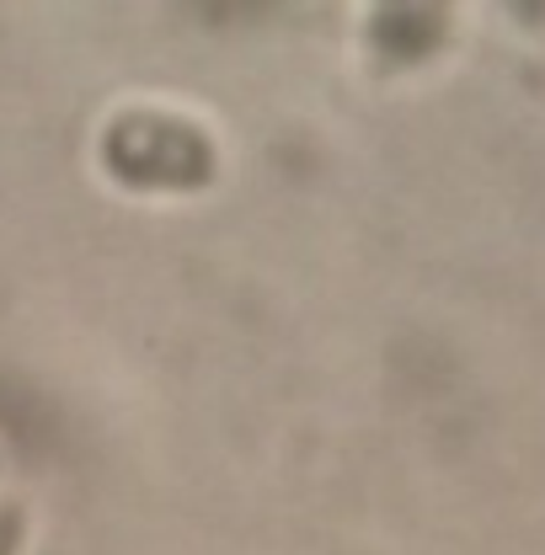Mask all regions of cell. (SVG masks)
<instances>
[{
    "label": "cell",
    "mask_w": 545,
    "mask_h": 555,
    "mask_svg": "<svg viewBox=\"0 0 545 555\" xmlns=\"http://www.w3.org/2000/svg\"><path fill=\"white\" fill-rule=\"evenodd\" d=\"M102 160L129 188H204L214 177V144L188 118L124 113L102 134Z\"/></svg>",
    "instance_id": "1"
},
{
    "label": "cell",
    "mask_w": 545,
    "mask_h": 555,
    "mask_svg": "<svg viewBox=\"0 0 545 555\" xmlns=\"http://www.w3.org/2000/svg\"><path fill=\"white\" fill-rule=\"evenodd\" d=\"M16 545H22V507L0 502V555H16Z\"/></svg>",
    "instance_id": "2"
}]
</instances>
